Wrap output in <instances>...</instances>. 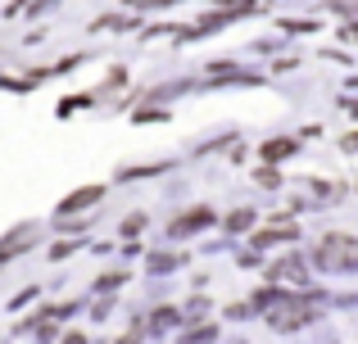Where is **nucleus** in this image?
Segmentation results:
<instances>
[{
	"instance_id": "1",
	"label": "nucleus",
	"mask_w": 358,
	"mask_h": 344,
	"mask_svg": "<svg viewBox=\"0 0 358 344\" xmlns=\"http://www.w3.org/2000/svg\"><path fill=\"white\" fill-rule=\"evenodd\" d=\"M317 267H327V272H350V267H358V240L327 236L317 245Z\"/></svg>"
},
{
	"instance_id": "2",
	"label": "nucleus",
	"mask_w": 358,
	"mask_h": 344,
	"mask_svg": "<svg viewBox=\"0 0 358 344\" xmlns=\"http://www.w3.org/2000/svg\"><path fill=\"white\" fill-rule=\"evenodd\" d=\"M313 308H317V294H308V299H286V304H277L272 308V327L277 331H290V327H304L308 317H313Z\"/></svg>"
},
{
	"instance_id": "3",
	"label": "nucleus",
	"mask_w": 358,
	"mask_h": 344,
	"mask_svg": "<svg viewBox=\"0 0 358 344\" xmlns=\"http://www.w3.org/2000/svg\"><path fill=\"white\" fill-rule=\"evenodd\" d=\"M100 195H105L100 186H82V190H73V195H64V200H59V213H82L87 204H96Z\"/></svg>"
},
{
	"instance_id": "4",
	"label": "nucleus",
	"mask_w": 358,
	"mask_h": 344,
	"mask_svg": "<svg viewBox=\"0 0 358 344\" xmlns=\"http://www.w3.org/2000/svg\"><path fill=\"white\" fill-rule=\"evenodd\" d=\"M209 222H213V213H209V209H195V213H186V218H177V222H173V236H191V231L209 227Z\"/></svg>"
},
{
	"instance_id": "5",
	"label": "nucleus",
	"mask_w": 358,
	"mask_h": 344,
	"mask_svg": "<svg viewBox=\"0 0 358 344\" xmlns=\"http://www.w3.org/2000/svg\"><path fill=\"white\" fill-rule=\"evenodd\" d=\"M272 281H290V285H299V281H304V263H299V258H281V263L272 267Z\"/></svg>"
},
{
	"instance_id": "6",
	"label": "nucleus",
	"mask_w": 358,
	"mask_h": 344,
	"mask_svg": "<svg viewBox=\"0 0 358 344\" xmlns=\"http://www.w3.org/2000/svg\"><path fill=\"white\" fill-rule=\"evenodd\" d=\"M286 154H295V141H290V136H281V141H268V145H263V159H286Z\"/></svg>"
},
{
	"instance_id": "7",
	"label": "nucleus",
	"mask_w": 358,
	"mask_h": 344,
	"mask_svg": "<svg viewBox=\"0 0 358 344\" xmlns=\"http://www.w3.org/2000/svg\"><path fill=\"white\" fill-rule=\"evenodd\" d=\"M182 344H218V331H213V327H195Z\"/></svg>"
},
{
	"instance_id": "8",
	"label": "nucleus",
	"mask_w": 358,
	"mask_h": 344,
	"mask_svg": "<svg viewBox=\"0 0 358 344\" xmlns=\"http://www.w3.org/2000/svg\"><path fill=\"white\" fill-rule=\"evenodd\" d=\"M173 322H186V317H177L173 308H159L155 313V331H164V327H173Z\"/></svg>"
},
{
	"instance_id": "9",
	"label": "nucleus",
	"mask_w": 358,
	"mask_h": 344,
	"mask_svg": "<svg viewBox=\"0 0 358 344\" xmlns=\"http://www.w3.org/2000/svg\"><path fill=\"white\" fill-rule=\"evenodd\" d=\"M250 222H254V213L245 209V213H231V218H227V227H231V231H245V227H250Z\"/></svg>"
},
{
	"instance_id": "10",
	"label": "nucleus",
	"mask_w": 358,
	"mask_h": 344,
	"mask_svg": "<svg viewBox=\"0 0 358 344\" xmlns=\"http://www.w3.org/2000/svg\"><path fill=\"white\" fill-rule=\"evenodd\" d=\"M118 344H141V340H136V331H131V336H127V340H118Z\"/></svg>"
},
{
	"instance_id": "11",
	"label": "nucleus",
	"mask_w": 358,
	"mask_h": 344,
	"mask_svg": "<svg viewBox=\"0 0 358 344\" xmlns=\"http://www.w3.org/2000/svg\"><path fill=\"white\" fill-rule=\"evenodd\" d=\"M64 344H82V336H69V340H64Z\"/></svg>"
}]
</instances>
